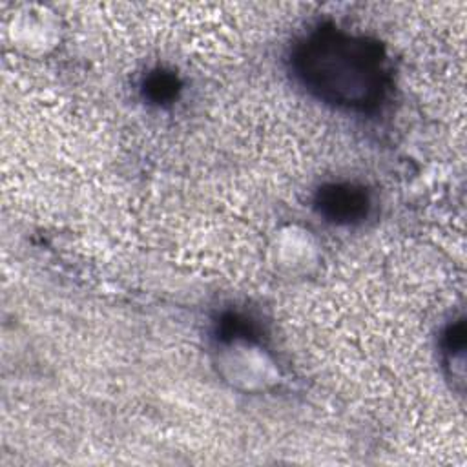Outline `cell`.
Wrapping results in <instances>:
<instances>
[{
	"label": "cell",
	"mask_w": 467,
	"mask_h": 467,
	"mask_svg": "<svg viewBox=\"0 0 467 467\" xmlns=\"http://www.w3.org/2000/svg\"><path fill=\"white\" fill-rule=\"evenodd\" d=\"M221 376L235 389L261 392L279 381V372L270 356L250 339L232 337L217 356Z\"/></svg>",
	"instance_id": "obj_2"
},
{
	"label": "cell",
	"mask_w": 467,
	"mask_h": 467,
	"mask_svg": "<svg viewBox=\"0 0 467 467\" xmlns=\"http://www.w3.org/2000/svg\"><path fill=\"white\" fill-rule=\"evenodd\" d=\"M275 265L288 274L308 272L317 261V246L310 232L288 226L275 235L272 244Z\"/></svg>",
	"instance_id": "obj_3"
},
{
	"label": "cell",
	"mask_w": 467,
	"mask_h": 467,
	"mask_svg": "<svg viewBox=\"0 0 467 467\" xmlns=\"http://www.w3.org/2000/svg\"><path fill=\"white\" fill-rule=\"evenodd\" d=\"M296 64L305 86L337 106L363 108L379 97L383 58L365 38L319 29L299 46Z\"/></svg>",
	"instance_id": "obj_1"
},
{
	"label": "cell",
	"mask_w": 467,
	"mask_h": 467,
	"mask_svg": "<svg viewBox=\"0 0 467 467\" xmlns=\"http://www.w3.org/2000/svg\"><path fill=\"white\" fill-rule=\"evenodd\" d=\"M367 195L352 184H330L319 192V210L336 223H352L367 212Z\"/></svg>",
	"instance_id": "obj_4"
}]
</instances>
